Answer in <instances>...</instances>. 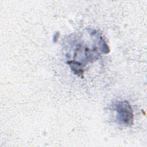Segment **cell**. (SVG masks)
Here are the masks:
<instances>
[{
  "instance_id": "1",
  "label": "cell",
  "mask_w": 147,
  "mask_h": 147,
  "mask_svg": "<svg viewBox=\"0 0 147 147\" xmlns=\"http://www.w3.org/2000/svg\"><path fill=\"white\" fill-rule=\"evenodd\" d=\"M117 119L122 124L129 126L133 123V113L128 102L122 101L115 105Z\"/></svg>"
}]
</instances>
